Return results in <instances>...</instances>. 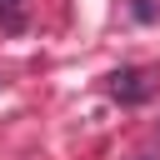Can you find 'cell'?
Here are the masks:
<instances>
[{
  "label": "cell",
  "instance_id": "cell-1",
  "mask_svg": "<svg viewBox=\"0 0 160 160\" xmlns=\"http://www.w3.org/2000/svg\"><path fill=\"white\" fill-rule=\"evenodd\" d=\"M105 90H110L120 105H140V100H150V90H155V85H150V75H145V70L125 65V70H115V75L105 80Z\"/></svg>",
  "mask_w": 160,
  "mask_h": 160
},
{
  "label": "cell",
  "instance_id": "cell-2",
  "mask_svg": "<svg viewBox=\"0 0 160 160\" xmlns=\"http://www.w3.org/2000/svg\"><path fill=\"white\" fill-rule=\"evenodd\" d=\"M20 15H25V0H0V20L5 25H20Z\"/></svg>",
  "mask_w": 160,
  "mask_h": 160
}]
</instances>
